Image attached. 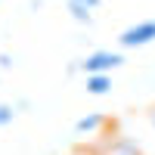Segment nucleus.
Masks as SVG:
<instances>
[{"label": "nucleus", "instance_id": "obj_2", "mask_svg": "<svg viewBox=\"0 0 155 155\" xmlns=\"http://www.w3.org/2000/svg\"><path fill=\"white\" fill-rule=\"evenodd\" d=\"M121 53H112V50H96V53H90L84 62H81V68L87 74H109L112 68H118L121 65Z\"/></svg>", "mask_w": 155, "mask_h": 155}, {"label": "nucleus", "instance_id": "obj_7", "mask_svg": "<svg viewBox=\"0 0 155 155\" xmlns=\"http://www.w3.org/2000/svg\"><path fill=\"white\" fill-rule=\"evenodd\" d=\"M149 121H152V127H155V109H152V112H149Z\"/></svg>", "mask_w": 155, "mask_h": 155}, {"label": "nucleus", "instance_id": "obj_4", "mask_svg": "<svg viewBox=\"0 0 155 155\" xmlns=\"http://www.w3.org/2000/svg\"><path fill=\"white\" fill-rule=\"evenodd\" d=\"M109 90H112V78L109 74H87V93L102 96V93H109Z\"/></svg>", "mask_w": 155, "mask_h": 155}, {"label": "nucleus", "instance_id": "obj_6", "mask_svg": "<svg viewBox=\"0 0 155 155\" xmlns=\"http://www.w3.org/2000/svg\"><path fill=\"white\" fill-rule=\"evenodd\" d=\"M12 115H16V112H12V106H0V127H6V124L12 121Z\"/></svg>", "mask_w": 155, "mask_h": 155}, {"label": "nucleus", "instance_id": "obj_8", "mask_svg": "<svg viewBox=\"0 0 155 155\" xmlns=\"http://www.w3.org/2000/svg\"><path fill=\"white\" fill-rule=\"evenodd\" d=\"M115 155H124V152H115Z\"/></svg>", "mask_w": 155, "mask_h": 155}, {"label": "nucleus", "instance_id": "obj_5", "mask_svg": "<svg viewBox=\"0 0 155 155\" xmlns=\"http://www.w3.org/2000/svg\"><path fill=\"white\" fill-rule=\"evenodd\" d=\"M99 124H102L99 115H87V118H81L74 127H78V134H93V130H99Z\"/></svg>", "mask_w": 155, "mask_h": 155}, {"label": "nucleus", "instance_id": "obj_3", "mask_svg": "<svg viewBox=\"0 0 155 155\" xmlns=\"http://www.w3.org/2000/svg\"><path fill=\"white\" fill-rule=\"evenodd\" d=\"M99 6V0H68V12L74 22H90V12Z\"/></svg>", "mask_w": 155, "mask_h": 155}, {"label": "nucleus", "instance_id": "obj_1", "mask_svg": "<svg viewBox=\"0 0 155 155\" xmlns=\"http://www.w3.org/2000/svg\"><path fill=\"white\" fill-rule=\"evenodd\" d=\"M118 41H121V47H127V50L152 44V41H155V19H146V22H137V25H130V28H124Z\"/></svg>", "mask_w": 155, "mask_h": 155}]
</instances>
